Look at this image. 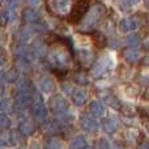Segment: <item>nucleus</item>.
Masks as SVG:
<instances>
[{"label":"nucleus","mask_w":149,"mask_h":149,"mask_svg":"<svg viewBox=\"0 0 149 149\" xmlns=\"http://www.w3.org/2000/svg\"><path fill=\"white\" fill-rule=\"evenodd\" d=\"M89 114L93 118H101L105 114V107L100 101H93L89 105Z\"/></svg>","instance_id":"obj_12"},{"label":"nucleus","mask_w":149,"mask_h":149,"mask_svg":"<svg viewBox=\"0 0 149 149\" xmlns=\"http://www.w3.org/2000/svg\"><path fill=\"white\" fill-rule=\"evenodd\" d=\"M72 147L74 149H81L85 147V139L82 136H76L72 140Z\"/></svg>","instance_id":"obj_20"},{"label":"nucleus","mask_w":149,"mask_h":149,"mask_svg":"<svg viewBox=\"0 0 149 149\" xmlns=\"http://www.w3.org/2000/svg\"><path fill=\"white\" fill-rule=\"evenodd\" d=\"M45 1L49 12L56 17H68L72 13L74 5L77 4L74 0H45Z\"/></svg>","instance_id":"obj_4"},{"label":"nucleus","mask_w":149,"mask_h":149,"mask_svg":"<svg viewBox=\"0 0 149 149\" xmlns=\"http://www.w3.org/2000/svg\"><path fill=\"white\" fill-rule=\"evenodd\" d=\"M49 60L56 72L68 71L72 65V51L70 46L63 41H56L50 47Z\"/></svg>","instance_id":"obj_1"},{"label":"nucleus","mask_w":149,"mask_h":149,"mask_svg":"<svg viewBox=\"0 0 149 149\" xmlns=\"http://www.w3.org/2000/svg\"><path fill=\"white\" fill-rule=\"evenodd\" d=\"M20 130H21V132L29 135V134H33L34 132V126H33V123H31L30 120L25 119V120H22L20 123Z\"/></svg>","instance_id":"obj_18"},{"label":"nucleus","mask_w":149,"mask_h":149,"mask_svg":"<svg viewBox=\"0 0 149 149\" xmlns=\"http://www.w3.org/2000/svg\"><path fill=\"white\" fill-rule=\"evenodd\" d=\"M145 63H148V64H149V59H148V60H145Z\"/></svg>","instance_id":"obj_30"},{"label":"nucleus","mask_w":149,"mask_h":149,"mask_svg":"<svg viewBox=\"0 0 149 149\" xmlns=\"http://www.w3.org/2000/svg\"><path fill=\"white\" fill-rule=\"evenodd\" d=\"M111 65H113L111 56H109V55H102L101 58H98V59L95 60L94 65H93V68H92V76L98 79V77H101L102 74H105V72Z\"/></svg>","instance_id":"obj_7"},{"label":"nucleus","mask_w":149,"mask_h":149,"mask_svg":"<svg viewBox=\"0 0 149 149\" xmlns=\"http://www.w3.org/2000/svg\"><path fill=\"white\" fill-rule=\"evenodd\" d=\"M76 52L77 58H79V60L81 62V64L84 67H89L94 60V54H93V50L89 43H85L84 46L82 41H79L76 43Z\"/></svg>","instance_id":"obj_6"},{"label":"nucleus","mask_w":149,"mask_h":149,"mask_svg":"<svg viewBox=\"0 0 149 149\" xmlns=\"http://www.w3.org/2000/svg\"><path fill=\"white\" fill-rule=\"evenodd\" d=\"M26 1H28V4L30 5V7H36V5L39 4V1H41V0H26Z\"/></svg>","instance_id":"obj_27"},{"label":"nucleus","mask_w":149,"mask_h":149,"mask_svg":"<svg viewBox=\"0 0 149 149\" xmlns=\"http://www.w3.org/2000/svg\"><path fill=\"white\" fill-rule=\"evenodd\" d=\"M51 109L54 111V114L56 115V118L59 119L63 123H68V122L72 119V115L70 113V106L68 102L63 95H54L51 98Z\"/></svg>","instance_id":"obj_5"},{"label":"nucleus","mask_w":149,"mask_h":149,"mask_svg":"<svg viewBox=\"0 0 149 149\" xmlns=\"http://www.w3.org/2000/svg\"><path fill=\"white\" fill-rule=\"evenodd\" d=\"M22 20L25 21V22H36L37 20H38V13L36 12L34 9H31V8H26V9L22 10Z\"/></svg>","instance_id":"obj_15"},{"label":"nucleus","mask_w":149,"mask_h":149,"mask_svg":"<svg viewBox=\"0 0 149 149\" xmlns=\"http://www.w3.org/2000/svg\"><path fill=\"white\" fill-rule=\"evenodd\" d=\"M144 46H145L147 50H149V34L145 37V39H144Z\"/></svg>","instance_id":"obj_28"},{"label":"nucleus","mask_w":149,"mask_h":149,"mask_svg":"<svg viewBox=\"0 0 149 149\" xmlns=\"http://www.w3.org/2000/svg\"><path fill=\"white\" fill-rule=\"evenodd\" d=\"M145 8L149 10V0H145Z\"/></svg>","instance_id":"obj_29"},{"label":"nucleus","mask_w":149,"mask_h":149,"mask_svg":"<svg viewBox=\"0 0 149 149\" xmlns=\"http://www.w3.org/2000/svg\"><path fill=\"white\" fill-rule=\"evenodd\" d=\"M71 95H72L73 103L74 105H77V106L84 105V103L86 102V100H88V92H86V89H82V88L73 90Z\"/></svg>","instance_id":"obj_11"},{"label":"nucleus","mask_w":149,"mask_h":149,"mask_svg":"<svg viewBox=\"0 0 149 149\" xmlns=\"http://www.w3.org/2000/svg\"><path fill=\"white\" fill-rule=\"evenodd\" d=\"M47 148L49 149H59L60 148V141L56 139H52L47 143Z\"/></svg>","instance_id":"obj_24"},{"label":"nucleus","mask_w":149,"mask_h":149,"mask_svg":"<svg viewBox=\"0 0 149 149\" xmlns=\"http://www.w3.org/2000/svg\"><path fill=\"white\" fill-rule=\"evenodd\" d=\"M0 124H1V128H7V127L10 124V122L8 120V118H7V115H5V113L1 114V118H0Z\"/></svg>","instance_id":"obj_25"},{"label":"nucleus","mask_w":149,"mask_h":149,"mask_svg":"<svg viewBox=\"0 0 149 149\" xmlns=\"http://www.w3.org/2000/svg\"><path fill=\"white\" fill-rule=\"evenodd\" d=\"M31 114H33V116L37 119V120L39 122H45L47 118V109L46 106H45L43 101H42L41 95L39 94H36V97H34V101L33 103H31Z\"/></svg>","instance_id":"obj_8"},{"label":"nucleus","mask_w":149,"mask_h":149,"mask_svg":"<svg viewBox=\"0 0 149 149\" xmlns=\"http://www.w3.org/2000/svg\"><path fill=\"white\" fill-rule=\"evenodd\" d=\"M34 90L33 85L26 79H22L17 84L16 88V109L18 110H25L26 107L31 106L34 101Z\"/></svg>","instance_id":"obj_3"},{"label":"nucleus","mask_w":149,"mask_h":149,"mask_svg":"<svg viewBox=\"0 0 149 149\" xmlns=\"http://www.w3.org/2000/svg\"><path fill=\"white\" fill-rule=\"evenodd\" d=\"M74 79H76V81L79 82V84H88V79L85 76H82V74H80V73L74 74Z\"/></svg>","instance_id":"obj_26"},{"label":"nucleus","mask_w":149,"mask_h":149,"mask_svg":"<svg viewBox=\"0 0 149 149\" xmlns=\"http://www.w3.org/2000/svg\"><path fill=\"white\" fill-rule=\"evenodd\" d=\"M106 102L110 103L111 107H116V109H118L119 106H120V105H119V101L116 100V97H114V95H109L107 100H106Z\"/></svg>","instance_id":"obj_23"},{"label":"nucleus","mask_w":149,"mask_h":149,"mask_svg":"<svg viewBox=\"0 0 149 149\" xmlns=\"http://www.w3.org/2000/svg\"><path fill=\"white\" fill-rule=\"evenodd\" d=\"M126 43L128 45L131 49H135V47H137L139 46V43H140V39H139V37L137 36H135V34H131V36H128L127 37V39H126Z\"/></svg>","instance_id":"obj_19"},{"label":"nucleus","mask_w":149,"mask_h":149,"mask_svg":"<svg viewBox=\"0 0 149 149\" xmlns=\"http://www.w3.org/2000/svg\"><path fill=\"white\" fill-rule=\"evenodd\" d=\"M30 36H31V30L29 28H24L22 30H21V33H20V39L21 41H28L29 38H30Z\"/></svg>","instance_id":"obj_21"},{"label":"nucleus","mask_w":149,"mask_h":149,"mask_svg":"<svg viewBox=\"0 0 149 149\" xmlns=\"http://www.w3.org/2000/svg\"><path fill=\"white\" fill-rule=\"evenodd\" d=\"M123 56H124V59H126L127 62H130V63H136V62H139L140 58H141L143 55H141V52H140L139 50H136V49H130V50H126V51L123 52Z\"/></svg>","instance_id":"obj_14"},{"label":"nucleus","mask_w":149,"mask_h":149,"mask_svg":"<svg viewBox=\"0 0 149 149\" xmlns=\"http://www.w3.org/2000/svg\"><path fill=\"white\" fill-rule=\"evenodd\" d=\"M106 13V8L101 3H95L92 4L88 8L86 13H85L84 18L81 21V26L80 30L81 31H92L95 29V26L98 25V22L101 21L102 16Z\"/></svg>","instance_id":"obj_2"},{"label":"nucleus","mask_w":149,"mask_h":149,"mask_svg":"<svg viewBox=\"0 0 149 149\" xmlns=\"http://www.w3.org/2000/svg\"><path fill=\"white\" fill-rule=\"evenodd\" d=\"M116 127H118V120L115 118H107L103 120V130L107 134H113L116 130Z\"/></svg>","instance_id":"obj_16"},{"label":"nucleus","mask_w":149,"mask_h":149,"mask_svg":"<svg viewBox=\"0 0 149 149\" xmlns=\"http://www.w3.org/2000/svg\"><path fill=\"white\" fill-rule=\"evenodd\" d=\"M139 3V0H118V5L122 10H128L134 8Z\"/></svg>","instance_id":"obj_17"},{"label":"nucleus","mask_w":149,"mask_h":149,"mask_svg":"<svg viewBox=\"0 0 149 149\" xmlns=\"http://www.w3.org/2000/svg\"><path fill=\"white\" fill-rule=\"evenodd\" d=\"M139 26V20L136 17H124L119 22V29L123 33H128V31H134Z\"/></svg>","instance_id":"obj_9"},{"label":"nucleus","mask_w":149,"mask_h":149,"mask_svg":"<svg viewBox=\"0 0 149 149\" xmlns=\"http://www.w3.org/2000/svg\"><path fill=\"white\" fill-rule=\"evenodd\" d=\"M80 123H81V127L85 130V131L88 132H94L97 131V122L94 120V118L93 116H89L86 115V114H82L81 118H80Z\"/></svg>","instance_id":"obj_10"},{"label":"nucleus","mask_w":149,"mask_h":149,"mask_svg":"<svg viewBox=\"0 0 149 149\" xmlns=\"http://www.w3.org/2000/svg\"><path fill=\"white\" fill-rule=\"evenodd\" d=\"M18 5H21V0H8L5 8H8V9H17Z\"/></svg>","instance_id":"obj_22"},{"label":"nucleus","mask_w":149,"mask_h":149,"mask_svg":"<svg viewBox=\"0 0 149 149\" xmlns=\"http://www.w3.org/2000/svg\"><path fill=\"white\" fill-rule=\"evenodd\" d=\"M38 86H39V89H41L43 93H50V92H52V90H54L55 85H54V81H52L50 77L42 76L41 79L38 80Z\"/></svg>","instance_id":"obj_13"},{"label":"nucleus","mask_w":149,"mask_h":149,"mask_svg":"<svg viewBox=\"0 0 149 149\" xmlns=\"http://www.w3.org/2000/svg\"><path fill=\"white\" fill-rule=\"evenodd\" d=\"M148 97H149V93H148Z\"/></svg>","instance_id":"obj_32"},{"label":"nucleus","mask_w":149,"mask_h":149,"mask_svg":"<svg viewBox=\"0 0 149 149\" xmlns=\"http://www.w3.org/2000/svg\"><path fill=\"white\" fill-rule=\"evenodd\" d=\"M148 134H149V127H148Z\"/></svg>","instance_id":"obj_31"}]
</instances>
